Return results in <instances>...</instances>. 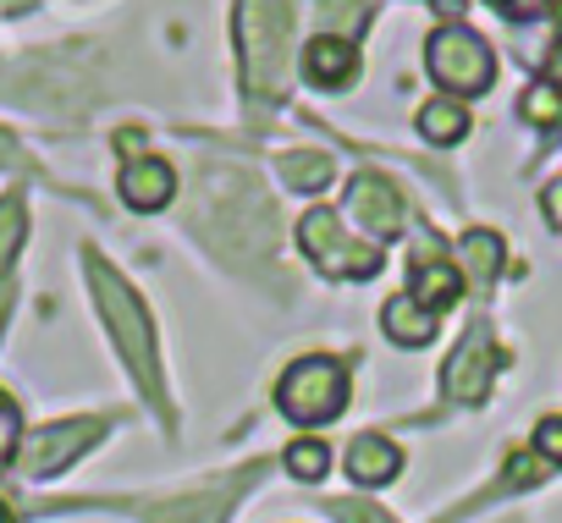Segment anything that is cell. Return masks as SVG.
<instances>
[{
	"label": "cell",
	"instance_id": "4fadbf2b",
	"mask_svg": "<svg viewBox=\"0 0 562 523\" xmlns=\"http://www.w3.org/2000/svg\"><path fill=\"white\" fill-rule=\"evenodd\" d=\"M414 304H425L430 315H447L458 298H463V276L447 265V259H419L414 265V287H408Z\"/></svg>",
	"mask_w": 562,
	"mask_h": 523
},
{
	"label": "cell",
	"instance_id": "52a82bcc",
	"mask_svg": "<svg viewBox=\"0 0 562 523\" xmlns=\"http://www.w3.org/2000/svg\"><path fill=\"white\" fill-rule=\"evenodd\" d=\"M105 435V424L100 419H67V424H45L29 446H23V474L29 479H50V474H61L72 457H83L94 441Z\"/></svg>",
	"mask_w": 562,
	"mask_h": 523
},
{
	"label": "cell",
	"instance_id": "f1b7e54d",
	"mask_svg": "<svg viewBox=\"0 0 562 523\" xmlns=\"http://www.w3.org/2000/svg\"><path fill=\"white\" fill-rule=\"evenodd\" d=\"M546 220H551V226H562V182H551V187H546Z\"/></svg>",
	"mask_w": 562,
	"mask_h": 523
},
{
	"label": "cell",
	"instance_id": "5bb4252c",
	"mask_svg": "<svg viewBox=\"0 0 562 523\" xmlns=\"http://www.w3.org/2000/svg\"><path fill=\"white\" fill-rule=\"evenodd\" d=\"M348 474H353L359 485H386V479H397V474H403L397 441H386V435H359V441L348 446Z\"/></svg>",
	"mask_w": 562,
	"mask_h": 523
},
{
	"label": "cell",
	"instance_id": "603a6c76",
	"mask_svg": "<svg viewBox=\"0 0 562 523\" xmlns=\"http://www.w3.org/2000/svg\"><path fill=\"white\" fill-rule=\"evenodd\" d=\"M326 512H331L337 523H397L386 507H375V501H353V496H348V501H331Z\"/></svg>",
	"mask_w": 562,
	"mask_h": 523
},
{
	"label": "cell",
	"instance_id": "d4e9b609",
	"mask_svg": "<svg viewBox=\"0 0 562 523\" xmlns=\"http://www.w3.org/2000/svg\"><path fill=\"white\" fill-rule=\"evenodd\" d=\"M535 457H540V463H562V419H540V430H535Z\"/></svg>",
	"mask_w": 562,
	"mask_h": 523
},
{
	"label": "cell",
	"instance_id": "ac0fdd59",
	"mask_svg": "<svg viewBox=\"0 0 562 523\" xmlns=\"http://www.w3.org/2000/svg\"><path fill=\"white\" fill-rule=\"evenodd\" d=\"M364 18H370V0H321V29H326V39H359V29H364Z\"/></svg>",
	"mask_w": 562,
	"mask_h": 523
},
{
	"label": "cell",
	"instance_id": "5b68a950",
	"mask_svg": "<svg viewBox=\"0 0 562 523\" xmlns=\"http://www.w3.org/2000/svg\"><path fill=\"white\" fill-rule=\"evenodd\" d=\"M299 242H304V259L331 282H370L381 271V248L348 237L337 209H310L299 220Z\"/></svg>",
	"mask_w": 562,
	"mask_h": 523
},
{
	"label": "cell",
	"instance_id": "8992f818",
	"mask_svg": "<svg viewBox=\"0 0 562 523\" xmlns=\"http://www.w3.org/2000/svg\"><path fill=\"white\" fill-rule=\"evenodd\" d=\"M425 61H430V78L452 94H485L491 78H496V56L485 50V39H474L469 29H441L430 34L425 45Z\"/></svg>",
	"mask_w": 562,
	"mask_h": 523
},
{
	"label": "cell",
	"instance_id": "3957f363",
	"mask_svg": "<svg viewBox=\"0 0 562 523\" xmlns=\"http://www.w3.org/2000/svg\"><path fill=\"white\" fill-rule=\"evenodd\" d=\"M288 45H293V0H237V56L248 100L270 105L288 83Z\"/></svg>",
	"mask_w": 562,
	"mask_h": 523
},
{
	"label": "cell",
	"instance_id": "8fae6325",
	"mask_svg": "<svg viewBox=\"0 0 562 523\" xmlns=\"http://www.w3.org/2000/svg\"><path fill=\"white\" fill-rule=\"evenodd\" d=\"M122 198L133 204V209H166L171 204V193H177V171L166 166V160H155V155H138V160H127L122 166Z\"/></svg>",
	"mask_w": 562,
	"mask_h": 523
},
{
	"label": "cell",
	"instance_id": "7a4b0ae2",
	"mask_svg": "<svg viewBox=\"0 0 562 523\" xmlns=\"http://www.w3.org/2000/svg\"><path fill=\"white\" fill-rule=\"evenodd\" d=\"M193 226L204 242H215L226 259H270L276 226H270V204L259 198V187L237 171H204L199 182V204H193Z\"/></svg>",
	"mask_w": 562,
	"mask_h": 523
},
{
	"label": "cell",
	"instance_id": "484cf974",
	"mask_svg": "<svg viewBox=\"0 0 562 523\" xmlns=\"http://www.w3.org/2000/svg\"><path fill=\"white\" fill-rule=\"evenodd\" d=\"M513 474H507V485H529V479H540V457H529V452H513V463H507Z\"/></svg>",
	"mask_w": 562,
	"mask_h": 523
},
{
	"label": "cell",
	"instance_id": "7c38bea8",
	"mask_svg": "<svg viewBox=\"0 0 562 523\" xmlns=\"http://www.w3.org/2000/svg\"><path fill=\"white\" fill-rule=\"evenodd\" d=\"M359 72V50L348 45V39H310V50H304V78L310 83H321V89H342L348 78Z\"/></svg>",
	"mask_w": 562,
	"mask_h": 523
},
{
	"label": "cell",
	"instance_id": "d6986e66",
	"mask_svg": "<svg viewBox=\"0 0 562 523\" xmlns=\"http://www.w3.org/2000/svg\"><path fill=\"white\" fill-rule=\"evenodd\" d=\"M276 166H281V177H288L299 193H321V187L331 182V160H326V155H304V149H293V155H281Z\"/></svg>",
	"mask_w": 562,
	"mask_h": 523
},
{
	"label": "cell",
	"instance_id": "4dcf8cb0",
	"mask_svg": "<svg viewBox=\"0 0 562 523\" xmlns=\"http://www.w3.org/2000/svg\"><path fill=\"white\" fill-rule=\"evenodd\" d=\"M0 523H18V518H12V507H7V501H0Z\"/></svg>",
	"mask_w": 562,
	"mask_h": 523
},
{
	"label": "cell",
	"instance_id": "cb8c5ba5",
	"mask_svg": "<svg viewBox=\"0 0 562 523\" xmlns=\"http://www.w3.org/2000/svg\"><path fill=\"white\" fill-rule=\"evenodd\" d=\"M18 441H23V430H18V408H12V397H7V391H0V468L12 463Z\"/></svg>",
	"mask_w": 562,
	"mask_h": 523
},
{
	"label": "cell",
	"instance_id": "7402d4cb",
	"mask_svg": "<svg viewBox=\"0 0 562 523\" xmlns=\"http://www.w3.org/2000/svg\"><path fill=\"white\" fill-rule=\"evenodd\" d=\"M524 116H529L535 127H557V122H562V89L535 83V89L524 94Z\"/></svg>",
	"mask_w": 562,
	"mask_h": 523
},
{
	"label": "cell",
	"instance_id": "e0dca14e",
	"mask_svg": "<svg viewBox=\"0 0 562 523\" xmlns=\"http://www.w3.org/2000/svg\"><path fill=\"white\" fill-rule=\"evenodd\" d=\"M23 231H29V204H23L18 193H7V198H0V276L18 265Z\"/></svg>",
	"mask_w": 562,
	"mask_h": 523
},
{
	"label": "cell",
	"instance_id": "ffe728a7",
	"mask_svg": "<svg viewBox=\"0 0 562 523\" xmlns=\"http://www.w3.org/2000/svg\"><path fill=\"white\" fill-rule=\"evenodd\" d=\"M463 265H469L480 282H491V276L502 271V237H496V231H469V237H463Z\"/></svg>",
	"mask_w": 562,
	"mask_h": 523
},
{
	"label": "cell",
	"instance_id": "277c9868",
	"mask_svg": "<svg viewBox=\"0 0 562 523\" xmlns=\"http://www.w3.org/2000/svg\"><path fill=\"white\" fill-rule=\"evenodd\" d=\"M276 408L293 424H331L348 408V364L342 359H299L288 375L276 380Z\"/></svg>",
	"mask_w": 562,
	"mask_h": 523
},
{
	"label": "cell",
	"instance_id": "4316f807",
	"mask_svg": "<svg viewBox=\"0 0 562 523\" xmlns=\"http://www.w3.org/2000/svg\"><path fill=\"white\" fill-rule=\"evenodd\" d=\"M0 166H12V171L29 166V155H23V144H18L12 133H0Z\"/></svg>",
	"mask_w": 562,
	"mask_h": 523
},
{
	"label": "cell",
	"instance_id": "44dd1931",
	"mask_svg": "<svg viewBox=\"0 0 562 523\" xmlns=\"http://www.w3.org/2000/svg\"><path fill=\"white\" fill-rule=\"evenodd\" d=\"M326 463H331V452H326V441H315V435H304V441H293L288 446V474L293 479H321L326 474Z\"/></svg>",
	"mask_w": 562,
	"mask_h": 523
},
{
	"label": "cell",
	"instance_id": "6da1fadb",
	"mask_svg": "<svg viewBox=\"0 0 562 523\" xmlns=\"http://www.w3.org/2000/svg\"><path fill=\"white\" fill-rule=\"evenodd\" d=\"M83 271H89V287H94V309L122 353V364L133 369L138 391L160 408V419H171V402H166V375H160V348H155V326H149V309L138 304V293L116 276V265H105V253H83Z\"/></svg>",
	"mask_w": 562,
	"mask_h": 523
},
{
	"label": "cell",
	"instance_id": "ba28073f",
	"mask_svg": "<svg viewBox=\"0 0 562 523\" xmlns=\"http://www.w3.org/2000/svg\"><path fill=\"white\" fill-rule=\"evenodd\" d=\"M496 364H502V353H496L491 331H485V326H474V331L458 342V353L447 359V369H441V391H447L452 402H485Z\"/></svg>",
	"mask_w": 562,
	"mask_h": 523
},
{
	"label": "cell",
	"instance_id": "83f0119b",
	"mask_svg": "<svg viewBox=\"0 0 562 523\" xmlns=\"http://www.w3.org/2000/svg\"><path fill=\"white\" fill-rule=\"evenodd\" d=\"M546 7V0H496V12H507V18H535Z\"/></svg>",
	"mask_w": 562,
	"mask_h": 523
},
{
	"label": "cell",
	"instance_id": "9a60e30c",
	"mask_svg": "<svg viewBox=\"0 0 562 523\" xmlns=\"http://www.w3.org/2000/svg\"><path fill=\"white\" fill-rule=\"evenodd\" d=\"M436 320H441V315H430V309L414 304L408 293H397V298L381 309V326H386L392 342H403V348H425V342L436 337Z\"/></svg>",
	"mask_w": 562,
	"mask_h": 523
},
{
	"label": "cell",
	"instance_id": "9c48e42d",
	"mask_svg": "<svg viewBox=\"0 0 562 523\" xmlns=\"http://www.w3.org/2000/svg\"><path fill=\"white\" fill-rule=\"evenodd\" d=\"M254 485V468L232 474L226 485H210V490H193V496H177V501H144L138 518L144 523H226V507Z\"/></svg>",
	"mask_w": 562,
	"mask_h": 523
},
{
	"label": "cell",
	"instance_id": "2e32d148",
	"mask_svg": "<svg viewBox=\"0 0 562 523\" xmlns=\"http://www.w3.org/2000/svg\"><path fill=\"white\" fill-rule=\"evenodd\" d=\"M419 133H425L430 144H458V138L469 133V111L452 105V100H430V105L419 111Z\"/></svg>",
	"mask_w": 562,
	"mask_h": 523
},
{
	"label": "cell",
	"instance_id": "30bf717a",
	"mask_svg": "<svg viewBox=\"0 0 562 523\" xmlns=\"http://www.w3.org/2000/svg\"><path fill=\"white\" fill-rule=\"evenodd\" d=\"M348 209H353V220H364L375 237L403 231V198H397V187H392L386 177H353V182H348Z\"/></svg>",
	"mask_w": 562,
	"mask_h": 523
},
{
	"label": "cell",
	"instance_id": "f546056e",
	"mask_svg": "<svg viewBox=\"0 0 562 523\" xmlns=\"http://www.w3.org/2000/svg\"><path fill=\"white\" fill-rule=\"evenodd\" d=\"M546 72H551V89H562V39H557V50H551V61H546Z\"/></svg>",
	"mask_w": 562,
	"mask_h": 523
}]
</instances>
